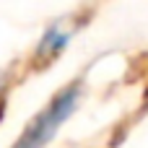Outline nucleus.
Instances as JSON below:
<instances>
[{"label":"nucleus","mask_w":148,"mask_h":148,"mask_svg":"<svg viewBox=\"0 0 148 148\" xmlns=\"http://www.w3.org/2000/svg\"><path fill=\"white\" fill-rule=\"evenodd\" d=\"M78 86H68L65 91H60L52 101H49V107L26 127V133L18 138V143L13 148H42L44 143H49L52 140V135L57 133V127L75 112V107H78Z\"/></svg>","instance_id":"f257e3e1"},{"label":"nucleus","mask_w":148,"mask_h":148,"mask_svg":"<svg viewBox=\"0 0 148 148\" xmlns=\"http://www.w3.org/2000/svg\"><path fill=\"white\" fill-rule=\"evenodd\" d=\"M68 44V34H60V31H49L44 39H42V47H39V55H44V52H57V49H62Z\"/></svg>","instance_id":"f03ea898"}]
</instances>
